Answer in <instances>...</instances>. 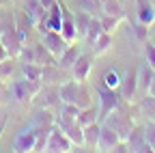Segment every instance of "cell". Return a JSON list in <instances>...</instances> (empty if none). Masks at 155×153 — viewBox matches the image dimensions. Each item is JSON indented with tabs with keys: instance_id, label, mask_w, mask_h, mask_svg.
Wrapping results in <instances>:
<instances>
[{
	"instance_id": "obj_38",
	"label": "cell",
	"mask_w": 155,
	"mask_h": 153,
	"mask_svg": "<svg viewBox=\"0 0 155 153\" xmlns=\"http://www.w3.org/2000/svg\"><path fill=\"white\" fill-rule=\"evenodd\" d=\"M7 58H11V56H9V52H7V48H5L2 43H0V63H2V61H7Z\"/></svg>"
},
{
	"instance_id": "obj_7",
	"label": "cell",
	"mask_w": 155,
	"mask_h": 153,
	"mask_svg": "<svg viewBox=\"0 0 155 153\" xmlns=\"http://www.w3.org/2000/svg\"><path fill=\"white\" fill-rule=\"evenodd\" d=\"M121 142L119 134H116L110 125H101V131H99V140H97V151H114V147Z\"/></svg>"
},
{
	"instance_id": "obj_24",
	"label": "cell",
	"mask_w": 155,
	"mask_h": 153,
	"mask_svg": "<svg viewBox=\"0 0 155 153\" xmlns=\"http://www.w3.org/2000/svg\"><path fill=\"white\" fill-rule=\"evenodd\" d=\"M80 110H84V108H91L93 106V97H91V93L82 86V82H80V88H78V95H75V101H73Z\"/></svg>"
},
{
	"instance_id": "obj_6",
	"label": "cell",
	"mask_w": 155,
	"mask_h": 153,
	"mask_svg": "<svg viewBox=\"0 0 155 153\" xmlns=\"http://www.w3.org/2000/svg\"><path fill=\"white\" fill-rule=\"evenodd\" d=\"M91 69H93V58L91 56H86V54H80L78 56V61L71 65V78L75 80V82H86L88 80V73H91Z\"/></svg>"
},
{
	"instance_id": "obj_17",
	"label": "cell",
	"mask_w": 155,
	"mask_h": 153,
	"mask_svg": "<svg viewBox=\"0 0 155 153\" xmlns=\"http://www.w3.org/2000/svg\"><path fill=\"white\" fill-rule=\"evenodd\" d=\"M35 63L37 65H41V67H45V65H58V58L43 45V43H37L35 45Z\"/></svg>"
},
{
	"instance_id": "obj_29",
	"label": "cell",
	"mask_w": 155,
	"mask_h": 153,
	"mask_svg": "<svg viewBox=\"0 0 155 153\" xmlns=\"http://www.w3.org/2000/svg\"><path fill=\"white\" fill-rule=\"evenodd\" d=\"M99 22H101L104 32H108V35H114V30L119 28V24H121V20H116V17H112V15H106V13L99 17Z\"/></svg>"
},
{
	"instance_id": "obj_12",
	"label": "cell",
	"mask_w": 155,
	"mask_h": 153,
	"mask_svg": "<svg viewBox=\"0 0 155 153\" xmlns=\"http://www.w3.org/2000/svg\"><path fill=\"white\" fill-rule=\"evenodd\" d=\"M61 35L67 43H78V30H75V17L65 9L63 5V22H61Z\"/></svg>"
},
{
	"instance_id": "obj_39",
	"label": "cell",
	"mask_w": 155,
	"mask_h": 153,
	"mask_svg": "<svg viewBox=\"0 0 155 153\" xmlns=\"http://www.w3.org/2000/svg\"><path fill=\"white\" fill-rule=\"evenodd\" d=\"M147 95H153V97H155V78H153V82H151V86H149Z\"/></svg>"
},
{
	"instance_id": "obj_18",
	"label": "cell",
	"mask_w": 155,
	"mask_h": 153,
	"mask_svg": "<svg viewBox=\"0 0 155 153\" xmlns=\"http://www.w3.org/2000/svg\"><path fill=\"white\" fill-rule=\"evenodd\" d=\"M35 99H39L41 108H52L56 101H61V97H58V88H52V84H48V88L43 86Z\"/></svg>"
},
{
	"instance_id": "obj_5",
	"label": "cell",
	"mask_w": 155,
	"mask_h": 153,
	"mask_svg": "<svg viewBox=\"0 0 155 153\" xmlns=\"http://www.w3.org/2000/svg\"><path fill=\"white\" fill-rule=\"evenodd\" d=\"M136 93H138V69H131L125 73V78L121 80V86H119L121 101L131 104L136 99Z\"/></svg>"
},
{
	"instance_id": "obj_23",
	"label": "cell",
	"mask_w": 155,
	"mask_h": 153,
	"mask_svg": "<svg viewBox=\"0 0 155 153\" xmlns=\"http://www.w3.org/2000/svg\"><path fill=\"white\" fill-rule=\"evenodd\" d=\"M138 106H140L142 114H144L149 121H155V97H153V95H144Z\"/></svg>"
},
{
	"instance_id": "obj_19",
	"label": "cell",
	"mask_w": 155,
	"mask_h": 153,
	"mask_svg": "<svg viewBox=\"0 0 155 153\" xmlns=\"http://www.w3.org/2000/svg\"><path fill=\"white\" fill-rule=\"evenodd\" d=\"M153 78H155V69H153L149 63H144V65L138 69V91H142V93L147 95V91H149Z\"/></svg>"
},
{
	"instance_id": "obj_26",
	"label": "cell",
	"mask_w": 155,
	"mask_h": 153,
	"mask_svg": "<svg viewBox=\"0 0 155 153\" xmlns=\"http://www.w3.org/2000/svg\"><path fill=\"white\" fill-rule=\"evenodd\" d=\"M101 32H104L101 22L97 20V17H91V24H88V30H86V37H84V39L93 45V43H95V39H97V37H99Z\"/></svg>"
},
{
	"instance_id": "obj_1",
	"label": "cell",
	"mask_w": 155,
	"mask_h": 153,
	"mask_svg": "<svg viewBox=\"0 0 155 153\" xmlns=\"http://www.w3.org/2000/svg\"><path fill=\"white\" fill-rule=\"evenodd\" d=\"M0 20H2V35H0V43H2L9 52V56L15 61L19 52H22V41H19L17 35V24H15V13L2 7V13H0Z\"/></svg>"
},
{
	"instance_id": "obj_3",
	"label": "cell",
	"mask_w": 155,
	"mask_h": 153,
	"mask_svg": "<svg viewBox=\"0 0 155 153\" xmlns=\"http://www.w3.org/2000/svg\"><path fill=\"white\" fill-rule=\"evenodd\" d=\"M97 95H99V119H106L108 114L116 108H121V95L119 91H114L106 84H101L99 88H97Z\"/></svg>"
},
{
	"instance_id": "obj_40",
	"label": "cell",
	"mask_w": 155,
	"mask_h": 153,
	"mask_svg": "<svg viewBox=\"0 0 155 153\" xmlns=\"http://www.w3.org/2000/svg\"><path fill=\"white\" fill-rule=\"evenodd\" d=\"M5 125H7V119L0 121V136H2V131H5Z\"/></svg>"
},
{
	"instance_id": "obj_14",
	"label": "cell",
	"mask_w": 155,
	"mask_h": 153,
	"mask_svg": "<svg viewBox=\"0 0 155 153\" xmlns=\"http://www.w3.org/2000/svg\"><path fill=\"white\" fill-rule=\"evenodd\" d=\"M63 80V69L58 67V65H45L41 67V84L48 86V84H58Z\"/></svg>"
},
{
	"instance_id": "obj_22",
	"label": "cell",
	"mask_w": 155,
	"mask_h": 153,
	"mask_svg": "<svg viewBox=\"0 0 155 153\" xmlns=\"http://www.w3.org/2000/svg\"><path fill=\"white\" fill-rule=\"evenodd\" d=\"M110 48H112V35H108V32H101V35L95 39V43H93V52H95V56L106 54Z\"/></svg>"
},
{
	"instance_id": "obj_33",
	"label": "cell",
	"mask_w": 155,
	"mask_h": 153,
	"mask_svg": "<svg viewBox=\"0 0 155 153\" xmlns=\"http://www.w3.org/2000/svg\"><path fill=\"white\" fill-rule=\"evenodd\" d=\"M134 37H136V39H138V41H147V35H149V26H144V24H140V22H136L134 24Z\"/></svg>"
},
{
	"instance_id": "obj_25",
	"label": "cell",
	"mask_w": 155,
	"mask_h": 153,
	"mask_svg": "<svg viewBox=\"0 0 155 153\" xmlns=\"http://www.w3.org/2000/svg\"><path fill=\"white\" fill-rule=\"evenodd\" d=\"M97 119H99V110H95V108L91 106V108H84V110H80V117H78V123H80V125L84 127V125L97 123Z\"/></svg>"
},
{
	"instance_id": "obj_27",
	"label": "cell",
	"mask_w": 155,
	"mask_h": 153,
	"mask_svg": "<svg viewBox=\"0 0 155 153\" xmlns=\"http://www.w3.org/2000/svg\"><path fill=\"white\" fill-rule=\"evenodd\" d=\"M22 71H24L26 80H41V65H37V63H24Z\"/></svg>"
},
{
	"instance_id": "obj_10",
	"label": "cell",
	"mask_w": 155,
	"mask_h": 153,
	"mask_svg": "<svg viewBox=\"0 0 155 153\" xmlns=\"http://www.w3.org/2000/svg\"><path fill=\"white\" fill-rule=\"evenodd\" d=\"M136 22H140L149 28L155 24V9L151 5V0H136Z\"/></svg>"
},
{
	"instance_id": "obj_9",
	"label": "cell",
	"mask_w": 155,
	"mask_h": 153,
	"mask_svg": "<svg viewBox=\"0 0 155 153\" xmlns=\"http://www.w3.org/2000/svg\"><path fill=\"white\" fill-rule=\"evenodd\" d=\"M43 45L56 56V58H58V56H61L65 50H67V41L63 39V35L61 32H56V30H48L45 35H43Z\"/></svg>"
},
{
	"instance_id": "obj_41",
	"label": "cell",
	"mask_w": 155,
	"mask_h": 153,
	"mask_svg": "<svg viewBox=\"0 0 155 153\" xmlns=\"http://www.w3.org/2000/svg\"><path fill=\"white\" fill-rule=\"evenodd\" d=\"M5 5H7V0H0V9H2Z\"/></svg>"
},
{
	"instance_id": "obj_42",
	"label": "cell",
	"mask_w": 155,
	"mask_h": 153,
	"mask_svg": "<svg viewBox=\"0 0 155 153\" xmlns=\"http://www.w3.org/2000/svg\"><path fill=\"white\" fill-rule=\"evenodd\" d=\"M0 35H2V20H0Z\"/></svg>"
},
{
	"instance_id": "obj_36",
	"label": "cell",
	"mask_w": 155,
	"mask_h": 153,
	"mask_svg": "<svg viewBox=\"0 0 155 153\" xmlns=\"http://www.w3.org/2000/svg\"><path fill=\"white\" fill-rule=\"evenodd\" d=\"M5 95H7V86H5L2 80H0V104H7V97H5Z\"/></svg>"
},
{
	"instance_id": "obj_13",
	"label": "cell",
	"mask_w": 155,
	"mask_h": 153,
	"mask_svg": "<svg viewBox=\"0 0 155 153\" xmlns=\"http://www.w3.org/2000/svg\"><path fill=\"white\" fill-rule=\"evenodd\" d=\"M11 91H13V97H15L17 104L26 106V104L32 101V93H30V86H28V80L26 78L24 80H15L13 86H11Z\"/></svg>"
},
{
	"instance_id": "obj_32",
	"label": "cell",
	"mask_w": 155,
	"mask_h": 153,
	"mask_svg": "<svg viewBox=\"0 0 155 153\" xmlns=\"http://www.w3.org/2000/svg\"><path fill=\"white\" fill-rule=\"evenodd\" d=\"M144 138H147L149 147H151L153 153H155V121H149V123H147V127H144Z\"/></svg>"
},
{
	"instance_id": "obj_2",
	"label": "cell",
	"mask_w": 155,
	"mask_h": 153,
	"mask_svg": "<svg viewBox=\"0 0 155 153\" xmlns=\"http://www.w3.org/2000/svg\"><path fill=\"white\" fill-rule=\"evenodd\" d=\"M106 125H110L116 134H119V138L123 140V142H127V138H129V134L134 131V121H131V117L129 114H125L121 108H116V110H112L108 117H106Z\"/></svg>"
},
{
	"instance_id": "obj_30",
	"label": "cell",
	"mask_w": 155,
	"mask_h": 153,
	"mask_svg": "<svg viewBox=\"0 0 155 153\" xmlns=\"http://www.w3.org/2000/svg\"><path fill=\"white\" fill-rule=\"evenodd\" d=\"M35 125H39V127H43V125H54V117H52L50 108H41V110L35 114Z\"/></svg>"
},
{
	"instance_id": "obj_15",
	"label": "cell",
	"mask_w": 155,
	"mask_h": 153,
	"mask_svg": "<svg viewBox=\"0 0 155 153\" xmlns=\"http://www.w3.org/2000/svg\"><path fill=\"white\" fill-rule=\"evenodd\" d=\"M78 56H80V48H78L75 43H69L67 50H65L61 56H58V67H61L63 71L71 69V65L78 61Z\"/></svg>"
},
{
	"instance_id": "obj_28",
	"label": "cell",
	"mask_w": 155,
	"mask_h": 153,
	"mask_svg": "<svg viewBox=\"0 0 155 153\" xmlns=\"http://www.w3.org/2000/svg\"><path fill=\"white\" fill-rule=\"evenodd\" d=\"M121 80H123V78L119 75V71H116V69H108V71L104 73V84L110 86V88H114V91H119Z\"/></svg>"
},
{
	"instance_id": "obj_35",
	"label": "cell",
	"mask_w": 155,
	"mask_h": 153,
	"mask_svg": "<svg viewBox=\"0 0 155 153\" xmlns=\"http://www.w3.org/2000/svg\"><path fill=\"white\" fill-rule=\"evenodd\" d=\"M144 56H147V63L155 69V45L149 41H144Z\"/></svg>"
},
{
	"instance_id": "obj_4",
	"label": "cell",
	"mask_w": 155,
	"mask_h": 153,
	"mask_svg": "<svg viewBox=\"0 0 155 153\" xmlns=\"http://www.w3.org/2000/svg\"><path fill=\"white\" fill-rule=\"evenodd\" d=\"M71 147H73V142L67 138V134L54 125L52 131H50V138H48L45 151H52V153H67V151H71Z\"/></svg>"
},
{
	"instance_id": "obj_34",
	"label": "cell",
	"mask_w": 155,
	"mask_h": 153,
	"mask_svg": "<svg viewBox=\"0 0 155 153\" xmlns=\"http://www.w3.org/2000/svg\"><path fill=\"white\" fill-rule=\"evenodd\" d=\"M22 63H35V48H26V45H22V52H19V56H17Z\"/></svg>"
},
{
	"instance_id": "obj_31",
	"label": "cell",
	"mask_w": 155,
	"mask_h": 153,
	"mask_svg": "<svg viewBox=\"0 0 155 153\" xmlns=\"http://www.w3.org/2000/svg\"><path fill=\"white\" fill-rule=\"evenodd\" d=\"M13 71H15V65H13V58H7V61H2L0 63V80L2 82H7L11 75H13Z\"/></svg>"
},
{
	"instance_id": "obj_11",
	"label": "cell",
	"mask_w": 155,
	"mask_h": 153,
	"mask_svg": "<svg viewBox=\"0 0 155 153\" xmlns=\"http://www.w3.org/2000/svg\"><path fill=\"white\" fill-rule=\"evenodd\" d=\"M127 147L134 153H153V149L149 147V142L144 138V129L142 127H134V131L129 134V138H127Z\"/></svg>"
},
{
	"instance_id": "obj_21",
	"label": "cell",
	"mask_w": 155,
	"mask_h": 153,
	"mask_svg": "<svg viewBox=\"0 0 155 153\" xmlns=\"http://www.w3.org/2000/svg\"><path fill=\"white\" fill-rule=\"evenodd\" d=\"M75 30H78V39H84L86 37V30H88V24H91V13L88 11H78L75 15Z\"/></svg>"
},
{
	"instance_id": "obj_20",
	"label": "cell",
	"mask_w": 155,
	"mask_h": 153,
	"mask_svg": "<svg viewBox=\"0 0 155 153\" xmlns=\"http://www.w3.org/2000/svg\"><path fill=\"white\" fill-rule=\"evenodd\" d=\"M99 131H101V125H99V123L84 125V147H88V149H97Z\"/></svg>"
},
{
	"instance_id": "obj_16",
	"label": "cell",
	"mask_w": 155,
	"mask_h": 153,
	"mask_svg": "<svg viewBox=\"0 0 155 153\" xmlns=\"http://www.w3.org/2000/svg\"><path fill=\"white\" fill-rule=\"evenodd\" d=\"M101 11L106 15H112L116 17V20H125V5H123V0H104L101 2Z\"/></svg>"
},
{
	"instance_id": "obj_8",
	"label": "cell",
	"mask_w": 155,
	"mask_h": 153,
	"mask_svg": "<svg viewBox=\"0 0 155 153\" xmlns=\"http://www.w3.org/2000/svg\"><path fill=\"white\" fill-rule=\"evenodd\" d=\"M37 134H39V125H35V127H30V129H24V131L15 138L13 151H17V153L32 151V149H35V140H37Z\"/></svg>"
},
{
	"instance_id": "obj_37",
	"label": "cell",
	"mask_w": 155,
	"mask_h": 153,
	"mask_svg": "<svg viewBox=\"0 0 155 153\" xmlns=\"http://www.w3.org/2000/svg\"><path fill=\"white\" fill-rule=\"evenodd\" d=\"M39 2H41V7H43V9H48V11H50V9L58 2V0H39Z\"/></svg>"
}]
</instances>
